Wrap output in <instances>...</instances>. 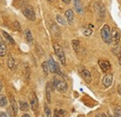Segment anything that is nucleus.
<instances>
[{"label": "nucleus", "instance_id": "obj_29", "mask_svg": "<svg viewBox=\"0 0 121 117\" xmlns=\"http://www.w3.org/2000/svg\"><path fill=\"white\" fill-rule=\"evenodd\" d=\"M0 116L2 117H8L9 116V114H7L6 113H4V112H0Z\"/></svg>", "mask_w": 121, "mask_h": 117}, {"label": "nucleus", "instance_id": "obj_26", "mask_svg": "<svg viewBox=\"0 0 121 117\" xmlns=\"http://www.w3.org/2000/svg\"><path fill=\"white\" fill-rule=\"evenodd\" d=\"M65 112L62 110H55V116H64L65 115Z\"/></svg>", "mask_w": 121, "mask_h": 117}, {"label": "nucleus", "instance_id": "obj_27", "mask_svg": "<svg viewBox=\"0 0 121 117\" xmlns=\"http://www.w3.org/2000/svg\"><path fill=\"white\" fill-rule=\"evenodd\" d=\"M44 111H45V114L46 116H50L51 115V112H50V109L48 108V106L45 104V106H44Z\"/></svg>", "mask_w": 121, "mask_h": 117}, {"label": "nucleus", "instance_id": "obj_34", "mask_svg": "<svg viewBox=\"0 0 121 117\" xmlns=\"http://www.w3.org/2000/svg\"><path fill=\"white\" fill-rule=\"evenodd\" d=\"M48 2H53L54 0H48Z\"/></svg>", "mask_w": 121, "mask_h": 117}, {"label": "nucleus", "instance_id": "obj_3", "mask_svg": "<svg viewBox=\"0 0 121 117\" xmlns=\"http://www.w3.org/2000/svg\"><path fill=\"white\" fill-rule=\"evenodd\" d=\"M53 49H54V52H55L56 56L60 59V63L63 66H65L66 65V58H65V54H64V51H63L62 47L59 44L54 43L53 44Z\"/></svg>", "mask_w": 121, "mask_h": 117}, {"label": "nucleus", "instance_id": "obj_12", "mask_svg": "<svg viewBox=\"0 0 121 117\" xmlns=\"http://www.w3.org/2000/svg\"><path fill=\"white\" fill-rule=\"evenodd\" d=\"M46 97L48 102H51V83H48L46 86Z\"/></svg>", "mask_w": 121, "mask_h": 117}, {"label": "nucleus", "instance_id": "obj_20", "mask_svg": "<svg viewBox=\"0 0 121 117\" xmlns=\"http://www.w3.org/2000/svg\"><path fill=\"white\" fill-rule=\"evenodd\" d=\"M25 38H26L28 43H32L33 42V35H32V33H31L29 29L25 30Z\"/></svg>", "mask_w": 121, "mask_h": 117}, {"label": "nucleus", "instance_id": "obj_9", "mask_svg": "<svg viewBox=\"0 0 121 117\" xmlns=\"http://www.w3.org/2000/svg\"><path fill=\"white\" fill-rule=\"evenodd\" d=\"M119 40H120V33L118 30H117V28H114L112 32V41L115 45H117L119 43Z\"/></svg>", "mask_w": 121, "mask_h": 117}, {"label": "nucleus", "instance_id": "obj_1", "mask_svg": "<svg viewBox=\"0 0 121 117\" xmlns=\"http://www.w3.org/2000/svg\"><path fill=\"white\" fill-rule=\"evenodd\" d=\"M51 84H52L53 89H56L60 93H64L67 91V83L65 82V80L62 78L61 75L54 76Z\"/></svg>", "mask_w": 121, "mask_h": 117}, {"label": "nucleus", "instance_id": "obj_31", "mask_svg": "<svg viewBox=\"0 0 121 117\" xmlns=\"http://www.w3.org/2000/svg\"><path fill=\"white\" fill-rule=\"evenodd\" d=\"M61 1L65 4H70V2H71V0H61Z\"/></svg>", "mask_w": 121, "mask_h": 117}, {"label": "nucleus", "instance_id": "obj_19", "mask_svg": "<svg viewBox=\"0 0 121 117\" xmlns=\"http://www.w3.org/2000/svg\"><path fill=\"white\" fill-rule=\"evenodd\" d=\"M92 28H93V25H91V24L88 25V27L84 29V32H83L84 35H86V36H90L91 33H92Z\"/></svg>", "mask_w": 121, "mask_h": 117}, {"label": "nucleus", "instance_id": "obj_33", "mask_svg": "<svg viewBox=\"0 0 121 117\" xmlns=\"http://www.w3.org/2000/svg\"><path fill=\"white\" fill-rule=\"evenodd\" d=\"M22 117H30V115H29V114H23Z\"/></svg>", "mask_w": 121, "mask_h": 117}, {"label": "nucleus", "instance_id": "obj_25", "mask_svg": "<svg viewBox=\"0 0 121 117\" xmlns=\"http://www.w3.org/2000/svg\"><path fill=\"white\" fill-rule=\"evenodd\" d=\"M114 113H115V116H121V107L117 106L114 109Z\"/></svg>", "mask_w": 121, "mask_h": 117}, {"label": "nucleus", "instance_id": "obj_28", "mask_svg": "<svg viewBox=\"0 0 121 117\" xmlns=\"http://www.w3.org/2000/svg\"><path fill=\"white\" fill-rule=\"evenodd\" d=\"M14 25H15L16 30H21V26H20V23H19L18 21H15V23H14Z\"/></svg>", "mask_w": 121, "mask_h": 117}, {"label": "nucleus", "instance_id": "obj_2", "mask_svg": "<svg viewBox=\"0 0 121 117\" xmlns=\"http://www.w3.org/2000/svg\"><path fill=\"white\" fill-rule=\"evenodd\" d=\"M101 36L106 44H110L112 42V31L108 24H104L101 29Z\"/></svg>", "mask_w": 121, "mask_h": 117}, {"label": "nucleus", "instance_id": "obj_23", "mask_svg": "<svg viewBox=\"0 0 121 117\" xmlns=\"http://www.w3.org/2000/svg\"><path fill=\"white\" fill-rule=\"evenodd\" d=\"M42 69H43V72H44V73H45V75H48V72H49L48 61H44V62L42 63Z\"/></svg>", "mask_w": 121, "mask_h": 117}, {"label": "nucleus", "instance_id": "obj_14", "mask_svg": "<svg viewBox=\"0 0 121 117\" xmlns=\"http://www.w3.org/2000/svg\"><path fill=\"white\" fill-rule=\"evenodd\" d=\"M74 7L77 13H82L83 11V6L80 0H74Z\"/></svg>", "mask_w": 121, "mask_h": 117}, {"label": "nucleus", "instance_id": "obj_11", "mask_svg": "<svg viewBox=\"0 0 121 117\" xmlns=\"http://www.w3.org/2000/svg\"><path fill=\"white\" fill-rule=\"evenodd\" d=\"M6 54H7V46L3 38L0 35V57H4Z\"/></svg>", "mask_w": 121, "mask_h": 117}, {"label": "nucleus", "instance_id": "obj_13", "mask_svg": "<svg viewBox=\"0 0 121 117\" xmlns=\"http://www.w3.org/2000/svg\"><path fill=\"white\" fill-rule=\"evenodd\" d=\"M65 19L67 20L69 24H72L73 20H74V12L72 9H67L65 11Z\"/></svg>", "mask_w": 121, "mask_h": 117}, {"label": "nucleus", "instance_id": "obj_5", "mask_svg": "<svg viewBox=\"0 0 121 117\" xmlns=\"http://www.w3.org/2000/svg\"><path fill=\"white\" fill-rule=\"evenodd\" d=\"M48 69H49V72L51 73H57L58 75H61L62 76V73L60 72V67L58 65V63L53 59V58L50 56L48 60Z\"/></svg>", "mask_w": 121, "mask_h": 117}, {"label": "nucleus", "instance_id": "obj_15", "mask_svg": "<svg viewBox=\"0 0 121 117\" xmlns=\"http://www.w3.org/2000/svg\"><path fill=\"white\" fill-rule=\"evenodd\" d=\"M9 100H10V107H11V109L13 111V114L16 115L17 113H18V104H17V102H16V100H14L13 97H11V99Z\"/></svg>", "mask_w": 121, "mask_h": 117}, {"label": "nucleus", "instance_id": "obj_30", "mask_svg": "<svg viewBox=\"0 0 121 117\" xmlns=\"http://www.w3.org/2000/svg\"><path fill=\"white\" fill-rule=\"evenodd\" d=\"M118 62H119V64L121 65V50L120 52H119V54H118Z\"/></svg>", "mask_w": 121, "mask_h": 117}, {"label": "nucleus", "instance_id": "obj_18", "mask_svg": "<svg viewBox=\"0 0 121 117\" xmlns=\"http://www.w3.org/2000/svg\"><path fill=\"white\" fill-rule=\"evenodd\" d=\"M3 36H4V37H5V38H6V39H7V40H8V41H9L11 45H15V41L13 40V38H12V37H11V36L7 33V32L3 31Z\"/></svg>", "mask_w": 121, "mask_h": 117}, {"label": "nucleus", "instance_id": "obj_22", "mask_svg": "<svg viewBox=\"0 0 121 117\" xmlns=\"http://www.w3.org/2000/svg\"><path fill=\"white\" fill-rule=\"evenodd\" d=\"M56 21L59 24H61V25H65L66 24V21L60 16V15H56Z\"/></svg>", "mask_w": 121, "mask_h": 117}, {"label": "nucleus", "instance_id": "obj_17", "mask_svg": "<svg viewBox=\"0 0 121 117\" xmlns=\"http://www.w3.org/2000/svg\"><path fill=\"white\" fill-rule=\"evenodd\" d=\"M19 108H20L21 111L25 112V111H28V109H29V105H28V103L27 102L21 100V101H19Z\"/></svg>", "mask_w": 121, "mask_h": 117}, {"label": "nucleus", "instance_id": "obj_24", "mask_svg": "<svg viewBox=\"0 0 121 117\" xmlns=\"http://www.w3.org/2000/svg\"><path fill=\"white\" fill-rule=\"evenodd\" d=\"M79 45H80L79 41H78V40H76V39H75V40H73V41H72V46H73V48H74V50L76 51V53H77V51H78Z\"/></svg>", "mask_w": 121, "mask_h": 117}, {"label": "nucleus", "instance_id": "obj_10", "mask_svg": "<svg viewBox=\"0 0 121 117\" xmlns=\"http://www.w3.org/2000/svg\"><path fill=\"white\" fill-rule=\"evenodd\" d=\"M99 66L101 67L103 72H107L111 68V65H110L109 61H107V60H100L99 61Z\"/></svg>", "mask_w": 121, "mask_h": 117}, {"label": "nucleus", "instance_id": "obj_21", "mask_svg": "<svg viewBox=\"0 0 121 117\" xmlns=\"http://www.w3.org/2000/svg\"><path fill=\"white\" fill-rule=\"evenodd\" d=\"M7 104H8V100L6 96L0 94V107H5L7 106Z\"/></svg>", "mask_w": 121, "mask_h": 117}, {"label": "nucleus", "instance_id": "obj_6", "mask_svg": "<svg viewBox=\"0 0 121 117\" xmlns=\"http://www.w3.org/2000/svg\"><path fill=\"white\" fill-rule=\"evenodd\" d=\"M80 74L82 76V78L85 80V82L87 84H91V74L90 73V71H88L86 68H82L81 70H79Z\"/></svg>", "mask_w": 121, "mask_h": 117}, {"label": "nucleus", "instance_id": "obj_8", "mask_svg": "<svg viewBox=\"0 0 121 117\" xmlns=\"http://www.w3.org/2000/svg\"><path fill=\"white\" fill-rule=\"evenodd\" d=\"M113 83V75L111 73H107L103 78V85L105 88H109Z\"/></svg>", "mask_w": 121, "mask_h": 117}, {"label": "nucleus", "instance_id": "obj_16", "mask_svg": "<svg viewBox=\"0 0 121 117\" xmlns=\"http://www.w3.org/2000/svg\"><path fill=\"white\" fill-rule=\"evenodd\" d=\"M7 64H8V67L9 69H14V65H15V61L12 58V56L9 54L8 56V60H7Z\"/></svg>", "mask_w": 121, "mask_h": 117}, {"label": "nucleus", "instance_id": "obj_4", "mask_svg": "<svg viewBox=\"0 0 121 117\" xmlns=\"http://www.w3.org/2000/svg\"><path fill=\"white\" fill-rule=\"evenodd\" d=\"M22 14L24 15V17L27 20H29L31 21H34L35 20V12L34 8L32 6H30V5H25L22 8Z\"/></svg>", "mask_w": 121, "mask_h": 117}, {"label": "nucleus", "instance_id": "obj_32", "mask_svg": "<svg viewBox=\"0 0 121 117\" xmlns=\"http://www.w3.org/2000/svg\"><path fill=\"white\" fill-rule=\"evenodd\" d=\"M2 87H3V86H2V82H1V80H0V91L2 90Z\"/></svg>", "mask_w": 121, "mask_h": 117}, {"label": "nucleus", "instance_id": "obj_7", "mask_svg": "<svg viewBox=\"0 0 121 117\" xmlns=\"http://www.w3.org/2000/svg\"><path fill=\"white\" fill-rule=\"evenodd\" d=\"M30 105H31V109L33 111H36L38 109V100H37V97L35 95V93H33L32 94V97H31L30 100Z\"/></svg>", "mask_w": 121, "mask_h": 117}]
</instances>
